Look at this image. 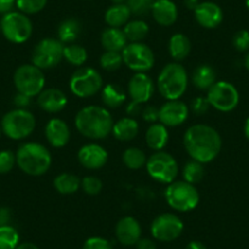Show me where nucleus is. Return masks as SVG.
<instances>
[{
  "instance_id": "f257e3e1",
  "label": "nucleus",
  "mask_w": 249,
  "mask_h": 249,
  "mask_svg": "<svg viewBox=\"0 0 249 249\" xmlns=\"http://www.w3.org/2000/svg\"><path fill=\"white\" fill-rule=\"evenodd\" d=\"M183 145L191 159L208 164L216 159L221 152L222 141L219 132L209 124H197L186 130Z\"/></svg>"
},
{
  "instance_id": "f03ea898",
  "label": "nucleus",
  "mask_w": 249,
  "mask_h": 249,
  "mask_svg": "<svg viewBox=\"0 0 249 249\" xmlns=\"http://www.w3.org/2000/svg\"><path fill=\"white\" fill-rule=\"evenodd\" d=\"M75 124L83 137L104 140L111 133L114 119L105 107L89 105L82 107L75 117Z\"/></svg>"
},
{
  "instance_id": "7ed1b4c3",
  "label": "nucleus",
  "mask_w": 249,
  "mask_h": 249,
  "mask_svg": "<svg viewBox=\"0 0 249 249\" xmlns=\"http://www.w3.org/2000/svg\"><path fill=\"white\" fill-rule=\"evenodd\" d=\"M15 154L18 166L30 176H42L52 166V154L40 143H23L18 148Z\"/></svg>"
},
{
  "instance_id": "20e7f679",
  "label": "nucleus",
  "mask_w": 249,
  "mask_h": 249,
  "mask_svg": "<svg viewBox=\"0 0 249 249\" xmlns=\"http://www.w3.org/2000/svg\"><path fill=\"white\" fill-rule=\"evenodd\" d=\"M160 94L166 100H177L186 93L188 73L179 62H170L160 71L157 80Z\"/></svg>"
},
{
  "instance_id": "39448f33",
  "label": "nucleus",
  "mask_w": 249,
  "mask_h": 249,
  "mask_svg": "<svg viewBox=\"0 0 249 249\" xmlns=\"http://www.w3.org/2000/svg\"><path fill=\"white\" fill-rule=\"evenodd\" d=\"M167 205L176 212L187 213L199 204V193L195 184L186 181H174L167 184L164 192Z\"/></svg>"
},
{
  "instance_id": "423d86ee",
  "label": "nucleus",
  "mask_w": 249,
  "mask_h": 249,
  "mask_svg": "<svg viewBox=\"0 0 249 249\" xmlns=\"http://www.w3.org/2000/svg\"><path fill=\"white\" fill-rule=\"evenodd\" d=\"M0 126L6 137L14 141L25 140L35 131L36 117L27 109H14L4 115Z\"/></svg>"
},
{
  "instance_id": "0eeeda50",
  "label": "nucleus",
  "mask_w": 249,
  "mask_h": 249,
  "mask_svg": "<svg viewBox=\"0 0 249 249\" xmlns=\"http://www.w3.org/2000/svg\"><path fill=\"white\" fill-rule=\"evenodd\" d=\"M0 30L9 42L22 44L32 36L33 25L26 14L21 11H10L3 15L0 20Z\"/></svg>"
},
{
  "instance_id": "6e6552de",
  "label": "nucleus",
  "mask_w": 249,
  "mask_h": 249,
  "mask_svg": "<svg viewBox=\"0 0 249 249\" xmlns=\"http://www.w3.org/2000/svg\"><path fill=\"white\" fill-rule=\"evenodd\" d=\"M148 175L154 181L169 184L175 181L178 175V164L171 154L166 152H155L150 155L145 162Z\"/></svg>"
},
{
  "instance_id": "1a4fd4ad",
  "label": "nucleus",
  "mask_w": 249,
  "mask_h": 249,
  "mask_svg": "<svg viewBox=\"0 0 249 249\" xmlns=\"http://www.w3.org/2000/svg\"><path fill=\"white\" fill-rule=\"evenodd\" d=\"M14 85L18 93L30 98L37 97L44 89L45 76L43 70L33 64H25L16 69L14 73Z\"/></svg>"
},
{
  "instance_id": "9d476101",
  "label": "nucleus",
  "mask_w": 249,
  "mask_h": 249,
  "mask_svg": "<svg viewBox=\"0 0 249 249\" xmlns=\"http://www.w3.org/2000/svg\"><path fill=\"white\" fill-rule=\"evenodd\" d=\"M103 77L95 69L80 68L69 81L71 93L78 98H89L103 88Z\"/></svg>"
},
{
  "instance_id": "9b49d317",
  "label": "nucleus",
  "mask_w": 249,
  "mask_h": 249,
  "mask_svg": "<svg viewBox=\"0 0 249 249\" xmlns=\"http://www.w3.org/2000/svg\"><path fill=\"white\" fill-rule=\"evenodd\" d=\"M64 47L56 38L39 40L32 52V64L40 70L55 68L64 59Z\"/></svg>"
},
{
  "instance_id": "f8f14e48",
  "label": "nucleus",
  "mask_w": 249,
  "mask_h": 249,
  "mask_svg": "<svg viewBox=\"0 0 249 249\" xmlns=\"http://www.w3.org/2000/svg\"><path fill=\"white\" fill-rule=\"evenodd\" d=\"M124 64L130 70L138 72H147L154 66L155 56L153 50L142 42L128 43L121 52Z\"/></svg>"
},
{
  "instance_id": "ddd939ff",
  "label": "nucleus",
  "mask_w": 249,
  "mask_h": 249,
  "mask_svg": "<svg viewBox=\"0 0 249 249\" xmlns=\"http://www.w3.org/2000/svg\"><path fill=\"white\" fill-rule=\"evenodd\" d=\"M207 92V99L209 100L210 107L221 112L232 111L239 103L238 90L227 81H217Z\"/></svg>"
},
{
  "instance_id": "4468645a",
  "label": "nucleus",
  "mask_w": 249,
  "mask_h": 249,
  "mask_svg": "<svg viewBox=\"0 0 249 249\" xmlns=\"http://www.w3.org/2000/svg\"><path fill=\"white\" fill-rule=\"evenodd\" d=\"M184 225L177 215L165 213L153 220L150 233L154 239L160 242H172L182 234Z\"/></svg>"
},
{
  "instance_id": "2eb2a0df",
  "label": "nucleus",
  "mask_w": 249,
  "mask_h": 249,
  "mask_svg": "<svg viewBox=\"0 0 249 249\" xmlns=\"http://www.w3.org/2000/svg\"><path fill=\"white\" fill-rule=\"evenodd\" d=\"M190 107L182 100H167L159 107V122L166 127H178L188 119Z\"/></svg>"
},
{
  "instance_id": "dca6fc26",
  "label": "nucleus",
  "mask_w": 249,
  "mask_h": 249,
  "mask_svg": "<svg viewBox=\"0 0 249 249\" xmlns=\"http://www.w3.org/2000/svg\"><path fill=\"white\" fill-rule=\"evenodd\" d=\"M154 90V82L145 72L135 73L128 81L127 92L131 98V102L145 104L153 97Z\"/></svg>"
},
{
  "instance_id": "f3484780",
  "label": "nucleus",
  "mask_w": 249,
  "mask_h": 249,
  "mask_svg": "<svg viewBox=\"0 0 249 249\" xmlns=\"http://www.w3.org/2000/svg\"><path fill=\"white\" fill-rule=\"evenodd\" d=\"M107 158H109V154L107 149L95 143H88L83 145L77 153V159L80 164L88 170L102 169L107 162Z\"/></svg>"
},
{
  "instance_id": "a211bd4d",
  "label": "nucleus",
  "mask_w": 249,
  "mask_h": 249,
  "mask_svg": "<svg viewBox=\"0 0 249 249\" xmlns=\"http://www.w3.org/2000/svg\"><path fill=\"white\" fill-rule=\"evenodd\" d=\"M115 234L117 241L124 246H135L142 238V227L133 216H124L117 221Z\"/></svg>"
},
{
  "instance_id": "6ab92c4d",
  "label": "nucleus",
  "mask_w": 249,
  "mask_h": 249,
  "mask_svg": "<svg viewBox=\"0 0 249 249\" xmlns=\"http://www.w3.org/2000/svg\"><path fill=\"white\" fill-rule=\"evenodd\" d=\"M195 18L198 25L207 30H214L219 27L224 20L222 9L213 1H203L196 8Z\"/></svg>"
},
{
  "instance_id": "aec40b11",
  "label": "nucleus",
  "mask_w": 249,
  "mask_h": 249,
  "mask_svg": "<svg viewBox=\"0 0 249 249\" xmlns=\"http://www.w3.org/2000/svg\"><path fill=\"white\" fill-rule=\"evenodd\" d=\"M44 132L48 143L54 148L65 147L71 137L68 124L64 120L57 119V117L50 119L48 121Z\"/></svg>"
},
{
  "instance_id": "412c9836",
  "label": "nucleus",
  "mask_w": 249,
  "mask_h": 249,
  "mask_svg": "<svg viewBox=\"0 0 249 249\" xmlns=\"http://www.w3.org/2000/svg\"><path fill=\"white\" fill-rule=\"evenodd\" d=\"M38 105L44 111L55 114L65 109L68 105V97L57 88H44L38 95Z\"/></svg>"
},
{
  "instance_id": "4be33fe9",
  "label": "nucleus",
  "mask_w": 249,
  "mask_h": 249,
  "mask_svg": "<svg viewBox=\"0 0 249 249\" xmlns=\"http://www.w3.org/2000/svg\"><path fill=\"white\" fill-rule=\"evenodd\" d=\"M150 13L155 22L164 27L172 26L178 18V9L172 0H155Z\"/></svg>"
},
{
  "instance_id": "5701e85b",
  "label": "nucleus",
  "mask_w": 249,
  "mask_h": 249,
  "mask_svg": "<svg viewBox=\"0 0 249 249\" xmlns=\"http://www.w3.org/2000/svg\"><path fill=\"white\" fill-rule=\"evenodd\" d=\"M140 132V124L135 117H122L119 121L114 122L111 133L116 140L121 142H130L135 140Z\"/></svg>"
},
{
  "instance_id": "b1692460",
  "label": "nucleus",
  "mask_w": 249,
  "mask_h": 249,
  "mask_svg": "<svg viewBox=\"0 0 249 249\" xmlns=\"http://www.w3.org/2000/svg\"><path fill=\"white\" fill-rule=\"evenodd\" d=\"M167 142H169V131L166 126L160 122H154L147 128L145 143L150 149L159 152L166 147Z\"/></svg>"
},
{
  "instance_id": "393cba45",
  "label": "nucleus",
  "mask_w": 249,
  "mask_h": 249,
  "mask_svg": "<svg viewBox=\"0 0 249 249\" xmlns=\"http://www.w3.org/2000/svg\"><path fill=\"white\" fill-rule=\"evenodd\" d=\"M100 43L103 48L109 52H122L124 48L128 44V40L121 28L107 27L100 36Z\"/></svg>"
},
{
  "instance_id": "a878e982",
  "label": "nucleus",
  "mask_w": 249,
  "mask_h": 249,
  "mask_svg": "<svg viewBox=\"0 0 249 249\" xmlns=\"http://www.w3.org/2000/svg\"><path fill=\"white\" fill-rule=\"evenodd\" d=\"M131 13L130 8L127 6V4H112L110 8H107V10L105 11L104 20L107 22V25L109 27H115L120 28L124 27L126 23L130 21Z\"/></svg>"
},
{
  "instance_id": "bb28decb",
  "label": "nucleus",
  "mask_w": 249,
  "mask_h": 249,
  "mask_svg": "<svg viewBox=\"0 0 249 249\" xmlns=\"http://www.w3.org/2000/svg\"><path fill=\"white\" fill-rule=\"evenodd\" d=\"M192 44L183 33H175L169 40V54L176 61H182L190 55Z\"/></svg>"
},
{
  "instance_id": "cd10ccee",
  "label": "nucleus",
  "mask_w": 249,
  "mask_h": 249,
  "mask_svg": "<svg viewBox=\"0 0 249 249\" xmlns=\"http://www.w3.org/2000/svg\"><path fill=\"white\" fill-rule=\"evenodd\" d=\"M215 82H216V72L213 66L202 64L193 71L192 83L197 89L208 90Z\"/></svg>"
},
{
  "instance_id": "c85d7f7f",
  "label": "nucleus",
  "mask_w": 249,
  "mask_h": 249,
  "mask_svg": "<svg viewBox=\"0 0 249 249\" xmlns=\"http://www.w3.org/2000/svg\"><path fill=\"white\" fill-rule=\"evenodd\" d=\"M81 30H82V26L80 21L73 18H66L57 27V37H59L57 39L64 45L72 44L80 37Z\"/></svg>"
},
{
  "instance_id": "c756f323",
  "label": "nucleus",
  "mask_w": 249,
  "mask_h": 249,
  "mask_svg": "<svg viewBox=\"0 0 249 249\" xmlns=\"http://www.w3.org/2000/svg\"><path fill=\"white\" fill-rule=\"evenodd\" d=\"M102 102L107 107H119L126 102V93L119 85L107 83L102 88Z\"/></svg>"
},
{
  "instance_id": "7c9ffc66",
  "label": "nucleus",
  "mask_w": 249,
  "mask_h": 249,
  "mask_svg": "<svg viewBox=\"0 0 249 249\" xmlns=\"http://www.w3.org/2000/svg\"><path fill=\"white\" fill-rule=\"evenodd\" d=\"M54 187L60 195H73L80 190L81 179L70 172H62L54 178Z\"/></svg>"
},
{
  "instance_id": "2f4dec72",
  "label": "nucleus",
  "mask_w": 249,
  "mask_h": 249,
  "mask_svg": "<svg viewBox=\"0 0 249 249\" xmlns=\"http://www.w3.org/2000/svg\"><path fill=\"white\" fill-rule=\"evenodd\" d=\"M124 33L130 43L142 42L149 33V26L143 20L128 21L124 26Z\"/></svg>"
},
{
  "instance_id": "473e14b6",
  "label": "nucleus",
  "mask_w": 249,
  "mask_h": 249,
  "mask_svg": "<svg viewBox=\"0 0 249 249\" xmlns=\"http://www.w3.org/2000/svg\"><path fill=\"white\" fill-rule=\"evenodd\" d=\"M122 161H124V166L128 167L131 170H138L142 169L143 166H145V162H147V157H145V153L142 149L136 147L127 148L124 150V154H122Z\"/></svg>"
},
{
  "instance_id": "72a5a7b5",
  "label": "nucleus",
  "mask_w": 249,
  "mask_h": 249,
  "mask_svg": "<svg viewBox=\"0 0 249 249\" xmlns=\"http://www.w3.org/2000/svg\"><path fill=\"white\" fill-rule=\"evenodd\" d=\"M64 59L73 66H82L88 59V53L82 45L69 44L64 47Z\"/></svg>"
},
{
  "instance_id": "f704fd0d",
  "label": "nucleus",
  "mask_w": 249,
  "mask_h": 249,
  "mask_svg": "<svg viewBox=\"0 0 249 249\" xmlns=\"http://www.w3.org/2000/svg\"><path fill=\"white\" fill-rule=\"evenodd\" d=\"M204 164L199 161H196V160L191 159L190 161H187L186 165L183 167V181L188 182V183H199L200 181L204 177Z\"/></svg>"
},
{
  "instance_id": "c9c22d12",
  "label": "nucleus",
  "mask_w": 249,
  "mask_h": 249,
  "mask_svg": "<svg viewBox=\"0 0 249 249\" xmlns=\"http://www.w3.org/2000/svg\"><path fill=\"white\" fill-rule=\"evenodd\" d=\"M20 244V234L11 225L0 226V249H16Z\"/></svg>"
},
{
  "instance_id": "e433bc0d",
  "label": "nucleus",
  "mask_w": 249,
  "mask_h": 249,
  "mask_svg": "<svg viewBox=\"0 0 249 249\" xmlns=\"http://www.w3.org/2000/svg\"><path fill=\"white\" fill-rule=\"evenodd\" d=\"M100 66L104 69L105 71H116L124 64V59H122L121 52H109L105 50L100 56Z\"/></svg>"
},
{
  "instance_id": "4c0bfd02",
  "label": "nucleus",
  "mask_w": 249,
  "mask_h": 249,
  "mask_svg": "<svg viewBox=\"0 0 249 249\" xmlns=\"http://www.w3.org/2000/svg\"><path fill=\"white\" fill-rule=\"evenodd\" d=\"M48 0H16L18 11L26 15H35L42 11L47 5Z\"/></svg>"
},
{
  "instance_id": "58836bf2",
  "label": "nucleus",
  "mask_w": 249,
  "mask_h": 249,
  "mask_svg": "<svg viewBox=\"0 0 249 249\" xmlns=\"http://www.w3.org/2000/svg\"><path fill=\"white\" fill-rule=\"evenodd\" d=\"M81 188L88 196H97L102 192L103 182L95 176H86L81 179Z\"/></svg>"
},
{
  "instance_id": "ea45409f",
  "label": "nucleus",
  "mask_w": 249,
  "mask_h": 249,
  "mask_svg": "<svg viewBox=\"0 0 249 249\" xmlns=\"http://www.w3.org/2000/svg\"><path fill=\"white\" fill-rule=\"evenodd\" d=\"M154 1L155 0H127L126 4L133 15L142 16L150 13Z\"/></svg>"
},
{
  "instance_id": "a19ab883",
  "label": "nucleus",
  "mask_w": 249,
  "mask_h": 249,
  "mask_svg": "<svg viewBox=\"0 0 249 249\" xmlns=\"http://www.w3.org/2000/svg\"><path fill=\"white\" fill-rule=\"evenodd\" d=\"M16 164V154L11 150L0 152V174H8Z\"/></svg>"
},
{
  "instance_id": "79ce46f5",
  "label": "nucleus",
  "mask_w": 249,
  "mask_h": 249,
  "mask_svg": "<svg viewBox=\"0 0 249 249\" xmlns=\"http://www.w3.org/2000/svg\"><path fill=\"white\" fill-rule=\"evenodd\" d=\"M232 44L234 49L238 52L244 53L249 50V32L247 30H241L234 33L232 38Z\"/></svg>"
},
{
  "instance_id": "37998d69",
  "label": "nucleus",
  "mask_w": 249,
  "mask_h": 249,
  "mask_svg": "<svg viewBox=\"0 0 249 249\" xmlns=\"http://www.w3.org/2000/svg\"><path fill=\"white\" fill-rule=\"evenodd\" d=\"M210 109V103L209 100L207 99V97H197L192 100L191 103L190 111H192L193 114L197 115V116H200V115H204L209 111Z\"/></svg>"
},
{
  "instance_id": "c03bdc74",
  "label": "nucleus",
  "mask_w": 249,
  "mask_h": 249,
  "mask_svg": "<svg viewBox=\"0 0 249 249\" xmlns=\"http://www.w3.org/2000/svg\"><path fill=\"white\" fill-rule=\"evenodd\" d=\"M83 249H114L112 244L103 237H90L83 244Z\"/></svg>"
},
{
  "instance_id": "a18cd8bd",
  "label": "nucleus",
  "mask_w": 249,
  "mask_h": 249,
  "mask_svg": "<svg viewBox=\"0 0 249 249\" xmlns=\"http://www.w3.org/2000/svg\"><path fill=\"white\" fill-rule=\"evenodd\" d=\"M142 117L144 121L149 122V124H154L159 120V109L155 107L154 105H147L145 107H143Z\"/></svg>"
},
{
  "instance_id": "49530a36",
  "label": "nucleus",
  "mask_w": 249,
  "mask_h": 249,
  "mask_svg": "<svg viewBox=\"0 0 249 249\" xmlns=\"http://www.w3.org/2000/svg\"><path fill=\"white\" fill-rule=\"evenodd\" d=\"M32 102V98L27 97V95L22 94V93H18L14 97V104H15L16 109H27L31 105Z\"/></svg>"
},
{
  "instance_id": "de8ad7c7",
  "label": "nucleus",
  "mask_w": 249,
  "mask_h": 249,
  "mask_svg": "<svg viewBox=\"0 0 249 249\" xmlns=\"http://www.w3.org/2000/svg\"><path fill=\"white\" fill-rule=\"evenodd\" d=\"M14 6H16V0H0V14H5L13 11Z\"/></svg>"
},
{
  "instance_id": "09e8293b",
  "label": "nucleus",
  "mask_w": 249,
  "mask_h": 249,
  "mask_svg": "<svg viewBox=\"0 0 249 249\" xmlns=\"http://www.w3.org/2000/svg\"><path fill=\"white\" fill-rule=\"evenodd\" d=\"M142 104H138V103H135V102H131L130 104L127 105V107H126V111H127V114L130 115L131 117H135L137 116V115L142 114Z\"/></svg>"
},
{
  "instance_id": "8fccbe9b",
  "label": "nucleus",
  "mask_w": 249,
  "mask_h": 249,
  "mask_svg": "<svg viewBox=\"0 0 249 249\" xmlns=\"http://www.w3.org/2000/svg\"><path fill=\"white\" fill-rule=\"evenodd\" d=\"M136 248L137 249H157V244H155V242L150 238H141L140 241L136 243Z\"/></svg>"
},
{
  "instance_id": "3c124183",
  "label": "nucleus",
  "mask_w": 249,
  "mask_h": 249,
  "mask_svg": "<svg viewBox=\"0 0 249 249\" xmlns=\"http://www.w3.org/2000/svg\"><path fill=\"white\" fill-rule=\"evenodd\" d=\"M11 220V212L10 209L5 207H0V226L9 225Z\"/></svg>"
},
{
  "instance_id": "603ef678",
  "label": "nucleus",
  "mask_w": 249,
  "mask_h": 249,
  "mask_svg": "<svg viewBox=\"0 0 249 249\" xmlns=\"http://www.w3.org/2000/svg\"><path fill=\"white\" fill-rule=\"evenodd\" d=\"M183 4L188 10L195 11L196 8L200 4V1L199 0H183Z\"/></svg>"
},
{
  "instance_id": "864d4df0",
  "label": "nucleus",
  "mask_w": 249,
  "mask_h": 249,
  "mask_svg": "<svg viewBox=\"0 0 249 249\" xmlns=\"http://www.w3.org/2000/svg\"><path fill=\"white\" fill-rule=\"evenodd\" d=\"M186 249H208L205 244H203L199 241H192L186 246Z\"/></svg>"
},
{
  "instance_id": "5fc2aeb1",
  "label": "nucleus",
  "mask_w": 249,
  "mask_h": 249,
  "mask_svg": "<svg viewBox=\"0 0 249 249\" xmlns=\"http://www.w3.org/2000/svg\"><path fill=\"white\" fill-rule=\"evenodd\" d=\"M16 249H39L36 244L30 243V242H25V243H20Z\"/></svg>"
},
{
  "instance_id": "6e6d98bb",
  "label": "nucleus",
  "mask_w": 249,
  "mask_h": 249,
  "mask_svg": "<svg viewBox=\"0 0 249 249\" xmlns=\"http://www.w3.org/2000/svg\"><path fill=\"white\" fill-rule=\"evenodd\" d=\"M244 135H246V138L249 141V117L244 122Z\"/></svg>"
},
{
  "instance_id": "4d7b16f0",
  "label": "nucleus",
  "mask_w": 249,
  "mask_h": 249,
  "mask_svg": "<svg viewBox=\"0 0 249 249\" xmlns=\"http://www.w3.org/2000/svg\"><path fill=\"white\" fill-rule=\"evenodd\" d=\"M244 66H246L247 71H248V72H249V53H248V54H247V56L244 57Z\"/></svg>"
},
{
  "instance_id": "13d9d810",
  "label": "nucleus",
  "mask_w": 249,
  "mask_h": 249,
  "mask_svg": "<svg viewBox=\"0 0 249 249\" xmlns=\"http://www.w3.org/2000/svg\"><path fill=\"white\" fill-rule=\"evenodd\" d=\"M111 1H112V4H124V3H126L127 0H111Z\"/></svg>"
},
{
  "instance_id": "bf43d9fd",
  "label": "nucleus",
  "mask_w": 249,
  "mask_h": 249,
  "mask_svg": "<svg viewBox=\"0 0 249 249\" xmlns=\"http://www.w3.org/2000/svg\"><path fill=\"white\" fill-rule=\"evenodd\" d=\"M246 6H247V9L249 10V0H246Z\"/></svg>"
},
{
  "instance_id": "052dcab7",
  "label": "nucleus",
  "mask_w": 249,
  "mask_h": 249,
  "mask_svg": "<svg viewBox=\"0 0 249 249\" xmlns=\"http://www.w3.org/2000/svg\"><path fill=\"white\" fill-rule=\"evenodd\" d=\"M1 133H3V130H1V126H0V137H1Z\"/></svg>"
},
{
  "instance_id": "680f3d73",
  "label": "nucleus",
  "mask_w": 249,
  "mask_h": 249,
  "mask_svg": "<svg viewBox=\"0 0 249 249\" xmlns=\"http://www.w3.org/2000/svg\"><path fill=\"white\" fill-rule=\"evenodd\" d=\"M0 32H1V30H0Z\"/></svg>"
}]
</instances>
